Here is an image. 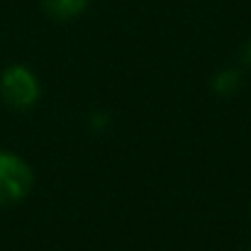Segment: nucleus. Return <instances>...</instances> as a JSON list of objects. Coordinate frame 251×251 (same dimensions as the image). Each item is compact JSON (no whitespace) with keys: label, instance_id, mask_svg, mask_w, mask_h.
<instances>
[{"label":"nucleus","instance_id":"f03ea898","mask_svg":"<svg viewBox=\"0 0 251 251\" xmlns=\"http://www.w3.org/2000/svg\"><path fill=\"white\" fill-rule=\"evenodd\" d=\"M0 93L2 100L15 110H27L39 98V81L34 74L25 66H10L0 78Z\"/></svg>","mask_w":251,"mask_h":251},{"label":"nucleus","instance_id":"7ed1b4c3","mask_svg":"<svg viewBox=\"0 0 251 251\" xmlns=\"http://www.w3.org/2000/svg\"><path fill=\"white\" fill-rule=\"evenodd\" d=\"M90 0H42L44 10L54 20H74L88 7Z\"/></svg>","mask_w":251,"mask_h":251},{"label":"nucleus","instance_id":"20e7f679","mask_svg":"<svg viewBox=\"0 0 251 251\" xmlns=\"http://www.w3.org/2000/svg\"><path fill=\"white\" fill-rule=\"evenodd\" d=\"M215 90L220 93V95H234L237 90H239V85H242V74L237 71V69H227V71H220L217 76H215Z\"/></svg>","mask_w":251,"mask_h":251},{"label":"nucleus","instance_id":"39448f33","mask_svg":"<svg viewBox=\"0 0 251 251\" xmlns=\"http://www.w3.org/2000/svg\"><path fill=\"white\" fill-rule=\"evenodd\" d=\"M244 64H249L251 66V39L244 44Z\"/></svg>","mask_w":251,"mask_h":251},{"label":"nucleus","instance_id":"f257e3e1","mask_svg":"<svg viewBox=\"0 0 251 251\" xmlns=\"http://www.w3.org/2000/svg\"><path fill=\"white\" fill-rule=\"evenodd\" d=\"M34 173L20 156L0 151V205H15L29 195Z\"/></svg>","mask_w":251,"mask_h":251}]
</instances>
